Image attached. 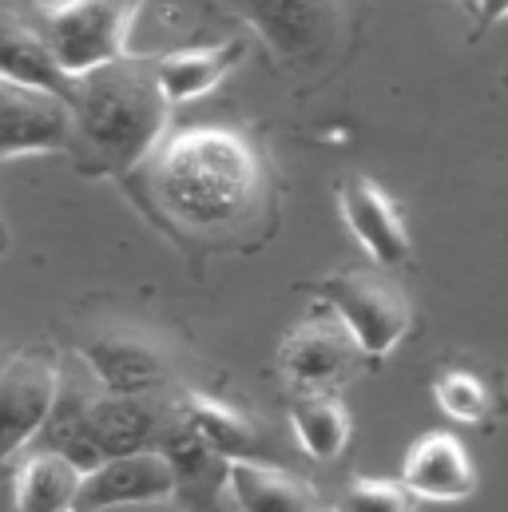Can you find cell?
I'll return each instance as SVG.
<instances>
[{
    "instance_id": "cell-1",
    "label": "cell",
    "mask_w": 508,
    "mask_h": 512,
    "mask_svg": "<svg viewBox=\"0 0 508 512\" xmlns=\"http://www.w3.org/2000/svg\"><path fill=\"white\" fill-rule=\"evenodd\" d=\"M147 159L163 211L187 231H231L258 203L262 159L239 131L187 128L163 139Z\"/></svg>"
},
{
    "instance_id": "cell-2",
    "label": "cell",
    "mask_w": 508,
    "mask_h": 512,
    "mask_svg": "<svg viewBox=\"0 0 508 512\" xmlns=\"http://www.w3.org/2000/svg\"><path fill=\"white\" fill-rule=\"evenodd\" d=\"M72 139L112 171L139 167L163 139L171 104L155 80V60L120 56L84 76H72L68 92Z\"/></svg>"
},
{
    "instance_id": "cell-3",
    "label": "cell",
    "mask_w": 508,
    "mask_h": 512,
    "mask_svg": "<svg viewBox=\"0 0 508 512\" xmlns=\"http://www.w3.org/2000/svg\"><path fill=\"white\" fill-rule=\"evenodd\" d=\"M143 0H52L44 8V44L64 76H84L127 56L131 24Z\"/></svg>"
},
{
    "instance_id": "cell-4",
    "label": "cell",
    "mask_w": 508,
    "mask_h": 512,
    "mask_svg": "<svg viewBox=\"0 0 508 512\" xmlns=\"http://www.w3.org/2000/svg\"><path fill=\"white\" fill-rule=\"evenodd\" d=\"M322 302L338 314L366 358H385L413 322L405 290L378 270H342L322 278Z\"/></svg>"
},
{
    "instance_id": "cell-5",
    "label": "cell",
    "mask_w": 508,
    "mask_h": 512,
    "mask_svg": "<svg viewBox=\"0 0 508 512\" xmlns=\"http://www.w3.org/2000/svg\"><path fill=\"white\" fill-rule=\"evenodd\" d=\"M362 362L366 354L326 302H318L278 350V370L294 393H338L358 378Z\"/></svg>"
},
{
    "instance_id": "cell-6",
    "label": "cell",
    "mask_w": 508,
    "mask_h": 512,
    "mask_svg": "<svg viewBox=\"0 0 508 512\" xmlns=\"http://www.w3.org/2000/svg\"><path fill=\"white\" fill-rule=\"evenodd\" d=\"M179 421V405L167 393H96L84 409V433L92 449L108 457L159 449L167 429Z\"/></svg>"
},
{
    "instance_id": "cell-7",
    "label": "cell",
    "mask_w": 508,
    "mask_h": 512,
    "mask_svg": "<svg viewBox=\"0 0 508 512\" xmlns=\"http://www.w3.org/2000/svg\"><path fill=\"white\" fill-rule=\"evenodd\" d=\"M60 389V370L48 354L24 350L0 362V461L36 441Z\"/></svg>"
},
{
    "instance_id": "cell-8",
    "label": "cell",
    "mask_w": 508,
    "mask_h": 512,
    "mask_svg": "<svg viewBox=\"0 0 508 512\" xmlns=\"http://www.w3.org/2000/svg\"><path fill=\"white\" fill-rule=\"evenodd\" d=\"M72 143L68 96L0 76V159L48 155Z\"/></svg>"
},
{
    "instance_id": "cell-9",
    "label": "cell",
    "mask_w": 508,
    "mask_h": 512,
    "mask_svg": "<svg viewBox=\"0 0 508 512\" xmlns=\"http://www.w3.org/2000/svg\"><path fill=\"white\" fill-rule=\"evenodd\" d=\"M175 477L159 449L108 457L80 477V493L72 512H100L112 505H143V501H171Z\"/></svg>"
},
{
    "instance_id": "cell-10",
    "label": "cell",
    "mask_w": 508,
    "mask_h": 512,
    "mask_svg": "<svg viewBox=\"0 0 508 512\" xmlns=\"http://www.w3.org/2000/svg\"><path fill=\"white\" fill-rule=\"evenodd\" d=\"M254 32L290 60H314L334 36V0H231Z\"/></svg>"
},
{
    "instance_id": "cell-11",
    "label": "cell",
    "mask_w": 508,
    "mask_h": 512,
    "mask_svg": "<svg viewBox=\"0 0 508 512\" xmlns=\"http://www.w3.org/2000/svg\"><path fill=\"white\" fill-rule=\"evenodd\" d=\"M338 207H342V219L354 231V239L366 247V255L378 266H401L413 258V239L405 231V219L374 179H366V175L342 179Z\"/></svg>"
},
{
    "instance_id": "cell-12",
    "label": "cell",
    "mask_w": 508,
    "mask_h": 512,
    "mask_svg": "<svg viewBox=\"0 0 508 512\" xmlns=\"http://www.w3.org/2000/svg\"><path fill=\"white\" fill-rule=\"evenodd\" d=\"M401 485L417 501H465L477 489V469L453 433H425L405 453Z\"/></svg>"
},
{
    "instance_id": "cell-13",
    "label": "cell",
    "mask_w": 508,
    "mask_h": 512,
    "mask_svg": "<svg viewBox=\"0 0 508 512\" xmlns=\"http://www.w3.org/2000/svg\"><path fill=\"white\" fill-rule=\"evenodd\" d=\"M84 362L104 393H163L167 358L155 342L139 334H100L84 346Z\"/></svg>"
},
{
    "instance_id": "cell-14",
    "label": "cell",
    "mask_w": 508,
    "mask_h": 512,
    "mask_svg": "<svg viewBox=\"0 0 508 512\" xmlns=\"http://www.w3.org/2000/svg\"><path fill=\"white\" fill-rule=\"evenodd\" d=\"M159 453L171 465L175 477V505L191 512H211L219 505V497L227 493V457H219L215 449H207L183 421H175L159 445Z\"/></svg>"
},
{
    "instance_id": "cell-15",
    "label": "cell",
    "mask_w": 508,
    "mask_h": 512,
    "mask_svg": "<svg viewBox=\"0 0 508 512\" xmlns=\"http://www.w3.org/2000/svg\"><path fill=\"white\" fill-rule=\"evenodd\" d=\"M243 60H247L243 40H227V44H211V48H183V52H167L155 60V80H159L167 104L175 108V104L199 100L211 88H219Z\"/></svg>"
},
{
    "instance_id": "cell-16",
    "label": "cell",
    "mask_w": 508,
    "mask_h": 512,
    "mask_svg": "<svg viewBox=\"0 0 508 512\" xmlns=\"http://www.w3.org/2000/svg\"><path fill=\"white\" fill-rule=\"evenodd\" d=\"M175 405H179V421L219 457H227V461H254L258 457L262 429L243 409H235L211 393H183V397H175Z\"/></svg>"
},
{
    "instance_id": "cell-17",
    "label": "cell",
    "mask_w": 508,
    "mask_h": 512,
    "mask_svg": "<svg viewBox=\"0 0 508 512\" xmlns=\"http://www.w3.org/2000/svg\"><path fill=\"white\" fill-rule=\"evenodd\" d=\"M227 493L239 512H314L318 493L310 481L266 465V461H231L227 465Z\"/></svg>"
},
{
    "instance_id": "cell-18",
    "label": "cell",
    "mask_w": 508,
    "mask_h": 512,
    "mask_svg": "<svg viewBox=\"0 0 508 512\" xmlns=\"http://www.w3.org/2000/svg\"><path fill=\"white\" fill-rule=\"evenodd\" d=\"M80 477L84 473L68 457L52 449H36L20 461L12 477V505L16 512H72Z\"/></svg>"
},
{
    "instance_id": "cell-19",
    "label": "cell",
    "mask_w": 508,
    "mask_h": 512,
    "mask_svg": "<svg viewBox=\"0 0 508 512\" xmlns=\"http://www.w3.org/2000/svg\"><path fill=\"white\" fill-rule=\"evenodd\" d=\"M290 429L306 457L314 461H334L350 445L354 421L350 409L338 393H294L290 397Z\"/></svg>"
},
{
    "instance_id": "cell-20",
    "label": "cell",
    "mask_w": 508,
    "mask_h": 512,
    "mask_svg": "<svg viewBox=\"0 0 508 512\" xmlns=\"http://www.w3.org/2000/svg\"><path fill=\"white\" fill-rule=\"evenodd\" d=\"M0 76L16 80V84L60 92V96L72 92V76H64V68L48 52L44 36L20 20H0Z\"/></svg>"
},
{
    "instance_id": "cell-21",
    "label": "cell",
    "mask_w": 508,
    "mask_h": 512,
    "mask_svg": "<svg viewBox=\"0 0 508 512\" xmlns=\"http://www.w3.org/2000/svg\"><path fill=\"white\" fill-rule=\"evenodd\" d=\"M433 397H437L441 413L453 417V421H461V425L485 421V417H489V405H493L489 385L481 382V378H473V374H465V370L441 374V378L433 382Z\"/></svg>"
},
{
    "instance_id": "cell-22",
    "label": "cell",
    "mask_w": 508,
    "mask_h": 512,
    "mask_svg": "<svg viewBox=\"0 0 508 512\" xmlns=\"http://www.w3.org/2000/svg\"><path fill=\"white\" fill-rule=\"evenodd\" d=\"M342 512H417V497L401 481L362 477V481L350 485Z\"/></svg>"
},
{
    "instance_id": "cell-23",
    "label": "cell",
    "mask_w": 508,
    "mask_h": 512,
    "mask_svg": "<svg viewBox=\"0 0 508 512\" xmlns=\"http://www.w3.org/2000/svg\"><path fill=\"white\" fill-rule=\"evenodd\" d=\"M100 512H179V505L175 501H143V505H112Z\"/></svg>"
},
{
    "instance_id": "cell-24",
    "label": "cell",
    "mask_w": 508,
    "mask_h": 512,
    "mask_svg": "<svg viewBox=\"0 0 508 512\" xmlns=\"http://www.w3.org/2000/svg\"><path fill=\"white\" fill-rule=\"evenodd\" d=\"M477 12H481L485 24H497L508 16V0H477Z\"/></svg>"
},
{
    "instance_id": "cell-25",
    "label": "cell",
    "mask_w": 508,
    "mask_h": 512,
    "mask_svg": "<svg viewBox=\"0 0 508 512\" xmlns=\"http://www.w3.org/2000/svg\"><path fill=\"white\" fill-rule=\"evenodd\" d=\"M314 512H342V509H314Z\"/></svg>"
},
{
    "instance_id": "cell-26",
    "label": "cell",
    "mask_w": 508,
    "mask_h": 512,
    "mask_svg": "<svg viewBox=\"0 0 508 512\" xmlns=\"http://www.w3.org/2000/svg\"><path fill=\"white\" fill-rule=\"evenodd\" d=\"M0 362H4V354H0Z\"/></svg>"
},
{
    "instance_id": "cell-27",
    "label": "cell",
    "mask_w": 508,
    "mask_h": 512,
    "mask_svg": "<svg viewBox=\"0 0 508 512\" xmlns=\"http://www.w3.org/2000/svg\"><path fill=\"white\" fill-rule=\"evenodd\" d=\"M48 4H52V0H48Z\"/></svg>"
}]
</instances>
